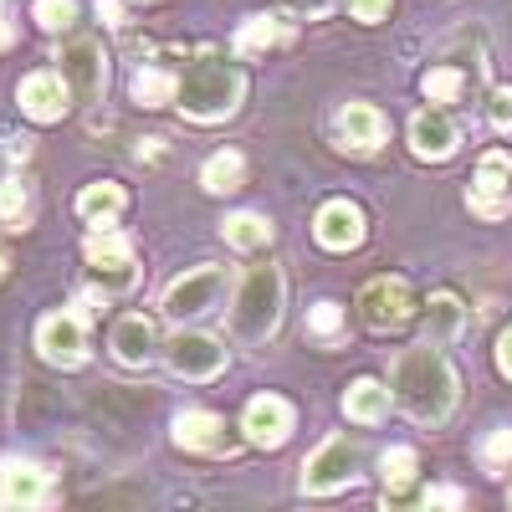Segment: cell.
<instances>
[{
  "mask_svg": "<svg viewBox=\"0 0 512 512\" xmlns=\"http://www.w3.org/2000/svg\"><path fill=\"white\" fill-rule=\"evenodd\" d=\"M390 395L405 405V415L415 425H441L456 405V369L446 364L441 344H415L395 359V374H390Z\"/></svg>",
  "mask_w": 512,
  "mask_h": 512,
  "instance_id": "cell-1",
  "label": "cell"
},
{
  "mask_svg": "<svg viewBox=\"0 0 512 512\" xmlns=\"http://www.w3.org/2000/svg\"><path fill=\"white\" fill-rule=\"evenodd\" d=\"M241 93H246V77L226 62V57H200L185 77H180V108L185 118L195 123H221L241 108Z\"/></svg>",
  "mask_w": 512,
  "mask_h": 512,
  "instance_id": "cell-2",
  "label": "cell"
},
{
  "mask_svg": "<svg viewBox=\"0 0 512 512\" xmlns=\"http://www.w3.org/2000/svg\"><path fill=\"white\" fill-rule=\"evenodd\" d=\"M282 318V272L277 267H251L236 287V303H231V328L246 344H262V338L277 328Z\"/></svg>",
  "mask_w": 512,
  "mask_h": 512,
  "instance_id": "cell-3",
  "label": "cell"
},
{
  "mask_svg": "<svg viewBox=\"0 0 512 512\" xmlns=\"http://www.w3.org/2000/svg\"><path fill=\"white\" fill-rule=\"evenodd\" d=\"M364 472V446L349 436H328L308 461H303V492L308 497H328V492H344L354 487Z\"/></svg>",
  "mask_w": 512,
  "mask_h": 512,
  "instance_id": "cell-4",
  "label": "cell"
},
{
  "mask_svg": "<svg viewBox=\"0 0 512 512\" xmlns=\"http://www.w3.org/2000/svg\"><path fill=\"white\" fill-rule=\"evenodd\" d=\"M82 256H88V272L93 282L108 292H134L139 287V262H134V246H128V236H118L113 226H98L88 236V246H82Z\"/></svg>",
  "mask_w": 512,
  "mask_h": 512,
  "instance_id": "cell-5",
  "label": "cell"
},
{
  "mask_svg": "<svg viewBox=\"0 0 512 512\" xmlns=\"http://www.w3.org/2000/svg\"><path fill=\"white\" fill-rule=\"evenodd\" d=\"M164 364L175 369L180 379H216L226 369V344L216 333H200V328H180V333H169V344H164Z\"/></svg>",
  "mask_w": 512,
  "mask_h": 512,
  "instance_id": "cell-6",
  "label": "cell"
},
{
  "mask_svg": "<svg viewBox=\"0 0 512 512\" xmlns=\"http://www.w3.org/2000/svg\"><path fill=\"white\" fill-rule=\"evenodd\" d=\"M466 205H472L482 221H502L507 210H512V154H507V149H487V154H482Z\"/></svg>",
  "mask_w": 512,
  "mask_h": 512,
  "instance_id": "cell-7",
  "label": "cell"
},
{
  "mask_svg": "<svg viewBox=\"0 0 512 512\" xmlns=\"http://www.w3.org/2000/svg\"><path fill=\"white\" fill-rule=\"evenodd\" d=\"M221 292H226V272L221 267H195V272H185V277H175L169 282V292H164V313L169 318H200V313H210L221 303Z\"/></svg>",
  "mask_w": 512,
  "mask_h": 512,
  "instance_id": "cell-8",
  "label": "cell"
},
{
  "mask_svg": "<svg viewBox=\"0 0 512 512\" xmlns=\"http://www.w3.org/2000/svg\"><path fill=\"white\" fill-rule=\"evenodd\" d=\"M36 349H41V359H47V364L77 369L82 359H88V328H82V313H52V318H41Z\"/></svg>",
  "mask_w": 512,
  "mask_h": 512,
  "instance_id": "cell-9",
  "label": "cell"
},
{
  "mask_svg": "<svg viewBox=\"0 0 512 512\" xmlns=\"http://www.w3.org/2000/svg\"><path fill=\"white\" fill-rule=\"evenodd\" d=\"M57 62H62L67 88H72L82 103L103 98V88H108V57H103L98 41H67V47L57 52Z\"/></svg>",
  "mask_w": 512,
  "mask_h": 512,
  "instance_id": "cell-10",
  "label": "cell"
},
{
  "mask_svg": "<svg viewBox=\"0 0 512 512\" xmlns=\"http://www.w3.org/2000/svg\"><path fill=\"white\" fill-rule=\"evenodd\" d=\"M359 313L374 333H390L410 318V282L405 277H374L364 292H359Z\"/></svg>",
  "mask_w": 512,
  "mask_h": 512,
  "instance_id": "cell-11",
  "label": "cell"
},
{
  "mask_svg": "<svg viewBox=\"0 0 512 512\" xmlns=\"http://www.w3.org/2000/svg\"><path fill=\"white\" fill-rule=\"evenodd\" d=\"M52 502V477L26 456H0V507H41Z\"/></svg>",
  "mask_w": 512,
  "mask_h": 512,
  "instance_id": "cell-12",
  "label": "cell"
},
{
  "mask_svg": "<svg viewBox=\"0 0 512 512\" xmlns=\"http://www.w3.org/2000/svg\"><path fill=\"white\" fill-rule=\"evenodd\" d=\"M175 446L200 451V456H231V451H236V436L226 431L221 415H210V410H185V415H175Z\"/></svg>",
  "mask_w": 512,
  "mask_h": 512,
  "instance_id": "cell-13",
  "label": "cell"
},
{
  "mask_svg": "<svg viewBox=\"0 0 512 512\" xmlns=\"http://www.w3.org/2000/svg\"><path fill=\"white\" fill-rule=\"evenodd\" d=\"M241 431H246L251 446H267V451L282 446L292 436V405L282 395H256L246 405V415H241Z\"/></svg>",
  "mask_w": 512,
  "mask_h": 512,
  "instance_id": "cell-14",
  "label": "cell"
},
{
  "mask_svg": "<svg viewBox=\"0 0 512 512\" xmlns=\"http://www.w3.org/2000/svg\"><path fill=\"white\" fill-rule=\"evenodd\" d=\"M72 108V88L62 72H31L21 82V113L36 118V123H57L62 113Z\"/></svg>",
  "mask_w": 512,
  "mask_h": 512,
  "instance_id": "cell-15",
  "label": "cell"
},
{
  "mask_svg": "<svg viewBox=\"0 0 512 512\" xmlns=\"http://www.w3.org/2000/svg\"><path fill=\"white\" fill-rule=\"evenodd\" d=\"M313 236L328 251H354L364 241V210L354 200H328L318 210V221H313Z\"/></svg>",
  "mask_w": 512,
  "mask_h": 512,
  "instance_id": "cell-16",
  "label": "cell"
},
{
  "mask_svg": "<svg viewBox=\"0 0 512 512\" xmlns=\"http://www.w3.org/2000/svg\"><path fill=\"white\" fill-rule=\"evenodd\" d=\"M154 344H159V333H154V323H149L144 313H128V318H118V323H113V333H108V349H113V359H118V364H128V369L149 364V359H154Z\"/></svg>",
  "mask_w": 512,
  "mask_h": 512,
  "instance_id": "cell-17",
  "label": "cell"
},
{
  "mask_svg": "<svg viewBox=\"0 0 512 512\" xmlns=\"http://www.w3.org/2000/svg\"><path fill=\"white\" fill-rule=\"evenodd\" d=\"M410 149H415L420 159H446V154L456 149V123H451L441 108L415 113V123H410Z\"/></svg>",
  "mask_w": 512,
  "mask_h": 512,
  "instance_id": "cell-18",
  "label": "cell"
},
{
  "mask_svg": "<svg viewBox=\"0 0 512 512\" xmlns=\"http://www.w3.org/2000/svg\"><path fill=\"white\" fill-rule=\"evenodd\" d=\"M338 134H344V149L354 154H374L384 144V113L369 103H349L344 118H338Z\"/></svg>",
  "mask_w": 512,
  "mask_h": 512,
  "instance_id": "cell-19",
  "label": "cell"
},
{
  "mask_svg": "<svg viewBox=\"0 0 512 512\" xmlns=\"http://www.w3.org/2000/svg\"><path fill=\"white\" fill-rule=\"evenodd\" d=\"M118 210H123V185H113V180L82 185V195H77V216L88 221V226H113V221H118Z\"/></svg>",
  "mask_w": 512,
  "mask_h": 512,
  "instance_id": "cell-20",
  "label": "cell"
},
{
  "mask_svg": "<svg viewBox=\"0 0 512 512\" xmlns=\"http://www.w3.org/2000/svg\"><path fill=\"white\" fill-rule=\"evenodd\" d=\"M384 410H390V390H384L379 379H354L349 395H344V415L359 420V425H374L384 420Z\"/></svg>",
  "mask_w": 512,
  "mask_h": 512,
  "instance_id": "cell-21",
  "label": "cell"
},
{
  "mask_svg": "<svg viewBox=\"0 0 512 512\" xmlns=\"http://www.w3.org/2000/svg\"><path fill=\"white\" fill-rule=\"evenodd\" d=\"M128 93H134L139 108H164V103H175L180 77H175V72H164V67H139L134 82H128Z\"/></svg>",
  "mask_w": 512,
  "mask_h": 512,
  "instance_id": "cell-22",
  "label": "cell"
},
{
  "mask_svg": "<svg viewBox=\"0 0 512 512\" xmlns=\"http://www.w3.org/2000/svg\"><path fill=\"white\" fill-rule=\"evenodd\" d=\"M241 180H246V159H241L236 149L210 154L205 169H200V185H205L210 195H231V190H241Z\"/></svg>",
  "mask_w": 512,
  "mask_h": 512,
  "instance_id": "cell-23",
  "label": "cell"
},
{
  "mask_svg": "<svg viewBox=\"0 0 512 512\" xmlns=\"http://www.w3.org/2000/svg\"><path fill=\"white\" fill-rule=\"evenodd\" d=\"M277 41H287V26L272 21V16H246L241 31H236V57H262L272 52Z\"/></svg>",
  "mask_w": 512,
  "mask_h": 512,
  "instance_id": "cell-24",
  "label": "cell"
},
{
  "mask_svg": "<svg viewBox=\"0 0 512 512\" xmlns=\"http://www.w3.org/2000/svg\"><path fill=\"white\" fill-rule=\"evenodd\" d=\"M461 303L451 292H436L431 297V308H425V338H431V344H451V338L461 333Z\"/></svg>",
  "mask_w": 512,
  "mask_h": 512,
  "instance_id": "cell-25",
  "label": "cell"
},
{
  "mask_svg": "<svg viewBox=\"0 0 512 512\" xmlns=\"http://www.w3.org/2000/svg\"><path fill=\"white\" fill-rule=\"evenodd\" d=\"M226 241L236 246V251H256V246H267L272 241V226H267V216H256V210H236V216H226Z\"/></svg>",
  "mask_w": 512,
  "mask_h": 512,
  "instance_id": "cell-26",
  "label": "cell"
},
{
  "mask_svg": "<svg viewBox=\"0 0 512 512\" xmlns=\"http://www.w3.org/2000/svg\"><path fill=\"white\" fill-rule=\"evenodd\" d=\"M379 477H384V492H400V487H410L415 482V451L410 446H390L379 456Z\"/></svg>",
  "mask_w": 512,
  "mask_h": 512,
  "instance_id": "cell-27",
  "label": "cell"
},
{
  "mask_svg": "<svg viewBox=\"0 0 512 512\" xmlns=\"http://www.w3.org/2000/svg\"><path fill=\"white\" fill-rule=\"evenodd\" d=\"M26 221H31V195H26L21 180H6V185H0V226L21 231Z\"/></svg>",
  "mask_w": 512,
  "mask_h": 512,
  "instance_id": "cell-28",
  "label": "cell"
},
{
  "mask_svg": "<svg viewBox=\"0 0 512 512\" xmlns=\"http://www.w3.org/2000/svg\"><path fill=\"white\" fill-rule=\"evenodd\" d=\"M420 88H425V98H431V103H456L461 88H466V77L456 67H431V72L420 77Z\"/></svg>",
  "mask_w": 512,
  "mask_h": 512,
  "instance_id": "cell-29",
  "label": "cell"
},
{
  "mask_svg": "<svg viewBox=\"0 0 512 512\" xmlns=\"http://www.w3.org/2000/svg\"><path fill=\"white\" fill-rule=\"evenodd\" d=\"M36 26L41 31H67L72 26V16H77V0H36Z\"/></svg>",
  "mask_w": 512,
  "mask_h": 512,
  "instance_id": "cell-30",
  "label": "cell"
},
{
  "mask_svg": "<svg viewBox=\"0 0 512 512\" xmlns=\"http://www.w3.org/2000/svg\"><path fill=\"white\" fill-rule=\"evenodd\" d=\"M507 461H512V431H492L482 441V466H487V472H502Z\"/></svg>",
  "mask_w": 512,
  "mask_h": 512,
  "instance_id": "cell-31",
  "label": "cell"
},
{
  "mask_svg": "<svg viewBox=\"0 0 512 512\" xmlns=\"http://www.w3.org/2000/svg\"><path fill=\"white\" fill-rule=\"evenodd\" d=\"M308 328H313L318 338H338V328H344V313H338V303H318L313 318H308Z\"/></svg>",
  "mask_w": 512,
  "mask_h": 512,
  "instance_id": "cell-32",
  "label": "cell"
},
{
  "mask_svg": "<svg viewBox=\"0 0 512 512\" xmlns=\"http://www.w3.org/2000/svg\"><path fill=\"white\" fill-rule=\"evenodd\" d=\"M487 118H492V128H502V134H507V128H512V88H497V93H492Z\"/></svg>",
  "mask_w": 512,
  "mask_h": 512,
  "instance_id": "cell-33",
  "label": "cell"
},
{
  "mask_svg": "<svg viewBox=\"0 0 512 512\" xmlns=\"http://www.w3.org/2000/svg\"><path fill=\"white\" fill-rule=\"evenodd\" d=\"M282 6L292 11V16H308V21H318V16H328L338 0H282Z\"/></svg>",
  "mask_w": 512,
  "mask_h": 512,
  "instance_id": "cell-34",
  "label": "cell"
},
{
  "mask_svg": "<svg viewBox=\"0 0 512 512\" xmlns=\"http://www.w3.org/2000/svg\"><path fill=\"white\" fill-rule=\"evenodd\" d=\"M354 21H384V11H390V0H349Z\"/></svg>",
  "mask_w": 512,
  "mask_h": 512,
  "instance_id": "cell-35",
  "label": "cell"
},
{
  "mask_svg": "<svg viewBox=\"0 0 512 512\" xmlns=\"http://www.w3.org/2000/svg\"><path fill=\"white\" fill-rule=\"evenodd\" d=\"M466 497H461V487H431L425 492V507H461Z\"/></svg>",
  "mask_w": 512,
  "mask_h": 512,
  "instance_id": "cell-36",
  "label": "cell"
},
{
  "mask_svg": "<svg viewBox=\"0 0 512 512\" xmlns=\"http://www.w3.org/2000/svg\"><path fill=\"white\" fill-rule=\"evenodd\" d=\"M497 369H502V374L512 379V328H507V333L497 338Z\"/></svg>",
  "mask_w": 512,
  "mask_h": 512,
  "instance_id": "cell-37",
  "label": "cell"
},
{
  "mask_svg": "<svg viewBox=\"0 0 512 512\" xmlns=\"http://www.w3.org/2000/svg\"><path fill=\"white\" fill-rule=\"evenodd\" d=\"M98 16H103L108 26H118V21H123V6H118V0H98Z\"/></svg>",
  "mask_w": 512,
  "mask_h": 512,
  "instance_id": "cell-38",
  "label": "cell"
},
{
  "mask_svg": "<svg viewBox=\"0 0 512 512\" xmlns=\"http://www.w3.org/2000/svg\"><path fill=\"white\" fill-rule=\"evenodd\" d=\"M11 36H16V26H11V16H6V11H0V52L11 47Z\"/></svg>",
  "mask_w": 512,
  "mask_h": 512,
  "instance_id": "cell-39",
  "label": "cell"
},
{
  "mask_svg": "<svg viewBox=\"0 0 512 512\" xmlns=\"http://www.w3.org/2000/svg\"><path fill=\"white\" fill-rule=\"evenodd\" d=\"M0 277H6V251H0Z\"/></svg>",
  "mask_w": 512,
  "mask_h": 512,
  "instance_id": "cell-40",
  "label": "cell"
}]
</instances>
